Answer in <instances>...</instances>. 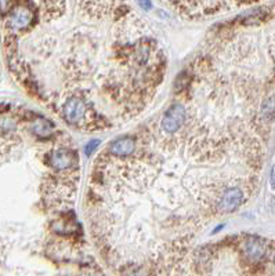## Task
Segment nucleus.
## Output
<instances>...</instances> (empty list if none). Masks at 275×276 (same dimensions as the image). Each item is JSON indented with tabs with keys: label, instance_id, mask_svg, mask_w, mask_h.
I'll use <instances>...</instances> for the list:
<instances>
[{
	"label": "nucleus",
	"instance_id": "obj_11",
	"mask_svg": "<svg viewBox=\"0 0 275 276\" xmlns=\"http://www.w3.org/2000/svg\"><path fill=\"white\" fill-rule=\"evenodd\" d=\"M8 4H10V0H0V10H6L8 7Z\"/></svg>",
	"mask_w": 275,
	"mask_h": 276
},
{
	"label": "nucleus",
	"instance_id": "obj_12",
	"mask_svg": "<svg viewBox=\"0 0 275 276\" xmlns=\"http://www.w3.org/2000/svg\"><path fill=\"white\" fill-rule=\"evenodd\" d=\"M271 186L274 188L275 189V164H274V167H273V170H271Z\"/></svg>",
	"mask_w": 275,
	"mask_h": 276
},
{
	"label": "nucleus",
	"instance_id": "obj_5",
	"mask_svg": "<svg viewBox=\"0 0 275 276\" xmlns=\"http://www.w3.org/2000/svg\"><path fill=\"white\" fill-rule=\"evenodd\" d=\"M245 253L249 258L259 261L267 253V245H266V242L263 239L250 236L245 242Z\"/></svg>",
	"mask_w": 275,
	"mask_h": 276
},
{
	"label": "nucleus",
	"instance_id": "obj_3",
	"mask_svg": "<svg viewBox=\"0 0 275 276\" xmlns=\"http://www.w3.org/2000/svg\"><path fill=\"white\" fill-rule=\"evenodd\" d=\"M86 105L83 101L77 98H71L64 105V116L69 123H79L86 116Z\"/></svg>",
	"mask_w": 275,
	"mask_h": 276
},
{
	"label": "nucleus",
	"instance_id": "obj_8",
	"mask_svg": "<svg viewBox=\"0 0 275 276\" xmlns=\"http://www.w3.org/2000/svg\"><path fill=\"white\" fill-rule=\"evenodd\" d=\"M53 130V126L49 122H45V120H39V122L35 123L33 126V131L40 136V137H45V136H49Z\"/></svg>",
	"mask_w": 275,
	"mask_h": 276
},
{
	"label": "nucleus",
	"instance_id": "obj_10",
	"mask_svg": "<svg viewBox=\"0 0 275 276\" xmlns=\"http://www.w3.org/2000/svg\"><path fill=\"white\" fill-rule=\"evenodd\" d=\"M100 145V141L99 139H93V141H90L87 145H86V149H84V152H86V155L87 156H90V155L94 152V149H97Z\"/></svg>",
	"mask_w": 275,
	"mask_h": 276
},
{
	"label": "nucleus",
	"instance_id": "obj_1",
	"mask_svg": "<svg viewBox=\"0 0 275 276\" xmlns=\"http://www.w3.org/2000/svg\"><path fill=\"white\" fill-rule=\"evenodd\" d=\"M184 120H185V109L181 105L176 104L166 111L162 119V129L169 134H173L183 126Z\"/></svg>",
	"mask_w": 275,
	"mask_h": 276
},
{
	"label": "nucleus",
	"instance_id": "obj_4",
	"mask_svg": "<svg viewBox=\"0 0 275 276\" xmlns=\"http://www.w3.org/2000/svg\"><path fill=\"white\" fill-rule=\"evenodd\" d=\"M32 20H33V14L28 7L25 6H18L13 10L11 17H10V26L14 29H25L31 25Z\"/></svg>",
	"mask_w": 275,
	"mask_h": 276
},
{
	"label": "nucleus",
	"instance_id": "obj_9",
	"mask_svg": "<svg viewBox=\"0 0 275 276\" xmlns=\"http://www.w3.org/2000/svg\"><path fill=\"white\" fill-rule=\"evenodd\" d=\"M261 114L264 115V117H267V119H271V117L275 115V95L274 97H271V98H268V100L263 104Z\"/></svg>",
	"mask_w": 275,
	"mask_h": 276
},
{
	"label": "nucleus",
	"instance_id": "obj_6",
	"mask_svg": "<svg viewBox=\"0 0 275 276\" xmlns=\"http://www.w3.org/2000/svg\"><path fill=\"white\" fill-rule=\"evenodd\" d=\"M75 156L72 152H69L67 149H58L50 156V164L51 167L57 170H65L72 167L75 164Z\"/></svg>",
	"mask_w": 275,
	"mask_h": 276
},
{
	"label": "nucleus",
	"instance_id": "obj_7",
	"mask_svg": "<svg viewBox=\"0 0 275 276\" xmlns=\"http://www.w3.org/2000/svg\"><path fill=\"white\" fill-rule=\"evenodd\" d=\"M134 151V139L131 137H123L114 141L111 146H109V152L118 156V158H123V156H129L133 154Z\"/></svg>",
	"mask_w": 275,
	"mask_h": 276
},
{
	"label": "nucleus",
	"instance_id": "obj_2",
	"mask_svg": "<svg viewBox=\"0 0 275 276\" xmlns=\"http://www.w3.org/2000/svg\"><path fill=\"white\" fill-rule=\"evenodd\" d=\"M244 202V193L238 188H229L223 193L222 199H220V210L224 213H231L234 210H237L241 206V203Z\"/></svg>",
	"mask_w": 275,
	"mask_h": 276
}]
</instances>
